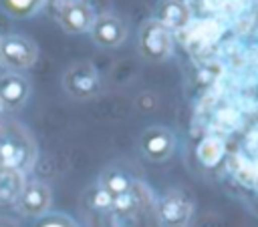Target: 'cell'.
Masks as SVG:
<instances>
[{
	"label": "cell",
	"instance_id": "cell-15",
	"mask_svg": "<svg viewBox=\"0 0 258 227\" xmlns=\"http://www.w3.org/2000/svg\"><path fill=\"white\" fill-rule=\"evenodd\" d=\"M224 151H226V147H224V141H222V139H218V137H208V139H204V141L200 143V147H198V157H200V161H202L206 167H214V165H218V163L222 161Z\"/></svg>",
	"mask_w": 258,
	"mask_h": 227
},
{
	"label": "cell",
	"instance_id": "cell-4",
	"mask_svg": "<svg viewBox=\"0 0 258 227\" xmlns=\"http://www.w3.org/2000/svg\"><path fill=\"white\" fill-rule=\"evenodd\" d=\"M38 58V46L24 34L0 36V64L12 72L28 70Z\"/></svg>",
	"mask_w": 258,
	"mask_h": 227
},
{
	"label": "cell",
	"instance_id": "cell-5",
	"mask_svg": "<svg viewBox=\"0 0 258 227\" xmlns=\"http://www.w3.org/2000/svg\"><path fill=\"white\" fill-rule=\"evenodd\" d=\"M155 211L161 227H187L194 217V201L183 191L169 189L159 197Z\"/></svg>",
	"mask_w": 258,
	"mask_h": 227
},
{
	"label": "cell",
	"instance_id": "cell-8",
	"mask_svg": "<svg viewBox=\"0 0 258 227\" xmlns=\"http://www.w3.org/2000/svg\"><path fill=\"white\" fill-rule=\"evenodd\" d=\"M89 36L99 48H117L127 38V22L113 12H103L95 16Z\"/></svg>",
	"mask_w": 258,
	"mask_h": 227
},
{
	"label": "cell",
	"instance_id": "cell-17",
	"mask_svg": "<svg viewBox=\"0 0 258 227\" xmlns=\"http://www.w3.org/2000/svg\"><path fill=\"white\" fill-rule=\"evenodd\" d=\"M0 112H2V106H0Z\"/></svg>",
	"mask_w": 258,
	"mask_h": 227
},
{
	"label": "cell",
	"instance_id": "cell-13",
	"mask_svg": "<svg viewBox=\"0 0 258 227\" xmlns=\"http://www.w3.org/2000/svg\"><path fill=\"white\" fill-rule=\"evenodd\" d=\"M26 179L24 173L10 167H0V205H14Z\"/></svg>",
	"mask_w": 258,
	"mask_h": 227
},
{
	"label": "cell",
	"instance_id": "cell-6",
	"mask_svg": "<svg viewBox=\"0 0 258 227\" xmlns=\"http://www.w3.org/2000/svg\"><path fill=\"white\" fill-rule=\"evenodd\" d=\"M139 151L145 159L151 163H163L167 161L175 151V135L171 129L153 125L143 129L139 135Z\"/></svg>",
	"mask_w": 258,
	"mask_h": 227
},
{
	"label": "cell",
	"instance_id": "cell-16",
	"mask_svg": "<svg viewBox=\"0 0 258 227\" xmlns=\"http://www.w3.org/2000/svg\"><path fill=\"white\" fill-rule=\"evenodd\" d=\"M87 205L93 209V211H99V213H103V211H109V209H113V205H115V199L107 193V191H103L99 185H95L91 191H89V195H87Z\"/></svg>",
	"mask_w": 258,
	"mask_h": 227
},
{
	"label": "cell",
	"instance_id": "cell-12",
	"mask_svg": "<svg viewBox=\"0 0 258 227\" xmlns=\"http://www.w3.org/2000/svg\"><path fill=\"white\" fill-rule=\"evenodd\" d=\"M97 185L103 191H107L113 199H119V197L129 195L133 191V177L127 173L125 167H121L117 163H111V165L101 169Z\"/></svg>",
	"mask_w": 258,
	"mask_h": 227
},
{
	"label": "cell",
	"instance_id": "cell-14",
	"mask_svg": "<svg viewBox=\"0 0 258 227\" xmlns=\"http://www.w3.org/2000/svg\"><path fill=\"white\" fill-rule=\"evenodd\" d=\"M0 8L12 18H30L44 8V0H0Z\"/></svg>",
	"mask_w": 258,
	"mask_h": 227
},
{
	"label": "cell",
	"instance_id": "cell-7",
	"mask_svg": "<svg viewBox=\"0 0 258 227\" xmlns=\"http://www.w3.org/2000/svg\"><path fill=\"white\" fill-rule=\"evenodd\" d=\"M32 92V82L24 72H0V106L2 110H20Z\"/></svg>",
	"mask_w": 258,
	"mask_h": 227
},
{
	"label": "cell",
	"instance_id": "cell-1",
	"mask_svg": "<svg viewBox=\"0 0 258 227\" xmlns=\"http://www.w3.org/2000/svg\"><path fill=\"white\" fill-rule=\"evenodd\" d=\"M36 161V143L32 135L16 125H0V167L26 173Z\"/></svg>",
	"mask_w": 258,
	"mask_h": 227
},
{
	"label": "cell",
	"instance_id": "cell-11",
	"mask_svg": "<svg viewBox=\"0 0 258 227\" xmlns=\"http://www.w3.org/2000/svg\"><path fill=\"white\" fill-rule=\"evenodd\" d=\"M153 18L159 20L171 32L181 30L191 20V8H189L187 0H159L155 6Z\"/></svg>",
	"mask_w": 258,
	"mask_h": 227
},
{
	"label": "cell",
	"instance_id": "cell-10",
	"mask_svg": "<svg viewBox=\"0 0 258 227\" xmlns=\"http://www.w3.org/2000/svg\"><path fill=\"white\" fill-rule=\"evenodd\" d=\"M56 22L67 34H83V32L91 30V26L95 22V14H93V8L89 2L71 0L56 14Z\"/></svg>",
	"mask_w": 258,
	"mask_h": 227
},
{
	"label": "cell",
	"instance_id": "cell-2",
	"mask_svg": "<svg viewBox=\"0 0 258 227\" xmlns=\"http://www.w3.org/2000/svg\"><path fill=\"white\" fill-rule=\"evenodd\" d=\"M137 52L147 62H165L173 52V32L155 18L145 20L137 34Z\"/></svg>",
	"mask_w": 258,
	"mask_h": 227
},
{
	"label": "cell",
	"instance_id": "cell-9",
	"mask_svg": "<svg viewBox=\"0 0 258 227\" xmlns=\"http://www.w3.org/2000/svg\"><path fill=\"white\" fill-rule=\"evenodd\" d=\"M52 203V191L44 181H26L18 199H16V209L24 217H42L48 213Z\"/></svg>",
	"mask_w": 258,
	"mask_h": 227
},
{
	"label": "cell",
	"instance_id": "cell-3",
	"mask_svg": "<svg viewBox=\"0 0 258 227\" xmlns=\"http://www.w3.org/2000/svg\"><path fill=\"white\" fill-rule=\"evenodd\" d=\"M101 76L93 62L77 60L62 72V90L73 100H89L101 92Z\"/></svg>",
	"mask_w": 258,
	"mask_h": 227
}]
</instances>
